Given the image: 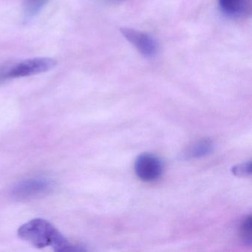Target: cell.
Segmentation results:
<instances>
[{"label": "cell", "mask_w": 252, "mask_h": 252, "mask_svg": "<svg viewBox=\"0 0 252 252\" xmlns=\"http://www.w3.org/2000/svg\"><path fill=\"white\" fill-rule=\"evenodd\" d=\"M18 235L39 249L49 246L57 252L85 251L81 246L70 243L51 222L43 219H33L23 224L19 228Z\"/></svg>", "instance_id": "1"}, {"label": "cell", "mask_w": 252, "mask_h": 252, "mask_svg": "<svg viewBox=\"0 0 252 252\" xmlns=\"http://www.w3.org/2000/svg\"><path fill=\"white\" fill-rule=\"evenodd\" d=\"M57 61L50 57L29 59L0 69V80L27 77L46 73L57 66Z\"/></svg>", "instance_id": "2"}, {"label": "cell", "mask_w": 252, "mask_h": 252, "mask_svg": "<svg viewBox=\"0 0 252 252\" xmlns=\"http://www.w3.org/2000/svg\"><path fill=\"white\" fill-rule=\"evenodd\" d=\"M163 170V162L155 155L144 153L135 160V173L142 181H156L161 176Z\"/></svg>", "instance_id": "3"}, {"label": "cell", "mask_w": 252, "mask_h": 252, "mask_svg": "<svg viewBox=\"0 0 252 252\" xmlns=\"http://www.w3.org/2000/svg\"><path fill=\"white\" fill-rule=\"evenodd\" d=\"M52 188L51 181L43 178H33L18 183L12 190V195L17 200H29L46 194Z\"/></svg>", "instance_id": "4"}, {"label": "cell", "mask_w": 252, "mask_h": 252, "mask_svg": "<svg viewBox=\"0 0 252 252\" xmlns=\"http://www.w3.org/2000/svg\"><path fill=\"white\" fill-rule=\"evenodd\" d=\"M121 32L125 39L130 42L144 57L153 58L157 54V42L147 33L126 28L121 29Z\"/></svg>", "instance_id": "5"}, {"label": "cell", "mask_w": 252, "mask_h": 252, "mask_svg": "<svg viewBox=\"0 0 252 252\" xmlns=\"http://www.w3.org/2000/svg\"><path fill=\"white\" fill-rule=\"evenodd\" d=\"M251 0H219L222 12L231 18H241L250 14Z\"/></svg>", "instance_id": "6"}, {"label": "cell", "mask_w": 252, "mask_h": 252, "mask_svg": "<svg viewBox=\"0 0 252 252\" xmlns=\"http://www.w3.org/2000/svg\"><path fill=\"white\" fill-rule=\"evenodd\" d=\"M214 143L209 139H203L193 144L184 154L187 158H200L206 157L213 152Z\"/></svg>", "instance_id": "7"}, {"label": "cell", "mask_w": 252, "mask_h": 252, "mask_svg": "<svg viewBox=\"0 0 252 252\" xmlns=\"http://www.w3.org/2000/svg\"><path fill=\"white\" fill-rule=\"evenodd\" d=\"M46 0H23L25 20L30 21L40 12Z\"/></svg>", "instance_id": "8"}, {"label": "cell", "mask_w": 252, "mask_h": 252, "mask_svg": "<svg viewBox=\"0 0 252 252\" xmlns=\"http://www.w3.org/2000/svg\"><path fill=\"white\" fill-rule=\"evenodd\" d=\"M240 234L246 244H252V220L250 216L245 218L242 222L240 227Z\"/></svg>", "instance_id": "9"}, {"label": "cell", "mask_w": 252, "mask_h": 252, "mask_svg": "<svg viewBox=\"0 0 252 252\" xmlns=\"http://www.w3.org/2000/svg\"><path fill=\"white\" fill-rule=\"evenodd\" d=\"M232 172L234 175L237 176H248L252 174V163L251 162L243 163V164L237 165L232 169Z\"/></svg>", "instance_id": "10"}, {"label": "cell", "mask_w": 252, "mask_h": 252, "mask_svg": "<svg viewBox=\"0 0 252 252\" xmlns=\"http://www.w3.org/2000/svg\"><path fill=\"white\" fill-rule=\"evenodd\" d=\"M110 1H115V2H116V1H122V0H110Z\"/></svg>", "instance_id": "11"}]
</instances>
